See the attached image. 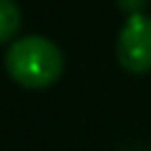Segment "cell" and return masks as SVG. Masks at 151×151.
Wrapping results in <instances>:
<instances>
[{
  "mask_svg": "<svg viewBox=\"0 0 151 151\" xmlns=\"http://www.w3.org/2000/svg\"><path fill=\"white\" fill-rule=\"evenodd\" d=\"M3 64L8 77L24 90H45L64 74L61 48L42 35L16 37L5 48Z\"/></svg>",
  "mask_w": 151,
  "mask_h": 151,
  "instance_id": "6da1fadb",
  "label": "cell"
},
{
  "mask_svg": "<svg viewBox=\"0 0 151 151\" xmlns=\"http://www.w3.org/2000/svg\"><path fill=\"white\" fill-rule=\"evenodd\" d=\"M117 61L130 74H149L151 72V16L135 13L119 29L117 37Z\"/></svg>",
  "mask_w": 151,
  "mask_h": 151,
  "instance_id": "7a4b0ae2",
  "label": "cell"
},
{
  "mask_svg": "<svg viewBox=\"0 0 151 151\" xmlns=\"http://www.w3.org/2000/svg\"><path fill=\"white\" fill-rule=\"evenodd\" d=\"M21 29V11L16 0H0V45H11Z\"/></svg>",
  "mask_w": 151,
  "mask_h": 151,
  "instance_id": "3957f363",
  "label": "cell"
},
{
  "mask_svg": "<svg viewBox=\"0 0 151 151\" xmlns=\"http://www.w3.org/2000/svg\"><path fill=\"white\" fill-rule=\"evenodd\" d=\"M119 11H125L127 16H135V13H143L146 8V0H117Z\"/></svg>",
  "mask_w": 151,
  "mask_h": 151,
  "instance_id": "277c9868",
  "label": "cell"
}]
</instances>
